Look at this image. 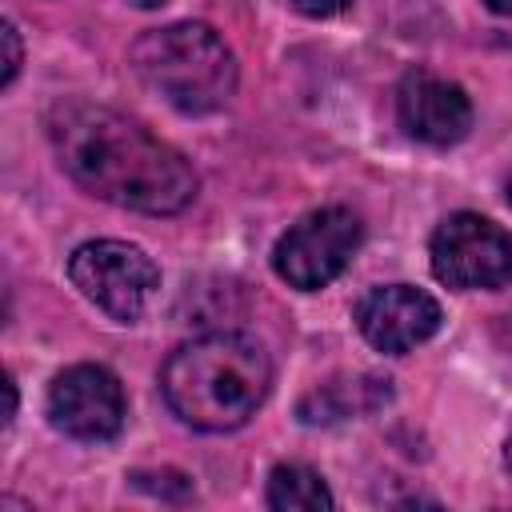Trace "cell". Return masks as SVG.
Returning a JSON list of instances; mask_svg holds the SVG:
<instances>
[{
    "label": "cell",
    "instance_id": "11",
    "mask_svg": "<svg viewBox=\"0 0 512 512\" xmlns=\"http://www.w3.org/2000/svg\"><path fill=\"white\" fill-rule=\"evenodd\" d=\"M0 40H4V76H0V84L8 88V84L16 80V72H20V32H16L12 20H4Z\"/></svg>",
    "mask_w": 512,
    "mask_h": 512
},
{
    "label": "cell",
    "instance_id": "8",
    "mask_svg": "<svg viewBox=\"0 0 512 512\" xmlns=\"http://www.w3.org/2000/svg\"><path fill=\"white\" fill-rule=\"evenodd\" d=\"M356 324L372 348L400 356V352L424 344L440 328V304L412 284H384V288H372L368 296H360Z\"/></svg>",
    "mask_w": 512,
    "mask_h": 512
},
{
    "label": "cell",
    "instance_id": "2",
    "mask_svg": "<svg viewBox=\"0 0 512 512\" xmlns=\"http://www.w3.org/2000/svg\"><path fill=\"white\" fill-rule=\"evenodd\" d=\"M268 384V352L240 332L196 336L180 344L160 372L168 408L200 432H228L248 424L264 404Z\"/></svg>",
    "mask_w": 512,
    "mask_h": 512
},
{
    "label": "cell",
    "instance_id": "9",
    "mask_svg": "<svg viewBox=\"0 0 512 512\" xmlns=\"http://www.w3.org/2000/svg\"><path fill=\"white\" fill-rule=\"evenodd\" d=\"M396 112L412 140L424 144H456L472 128V104L460 84L440 80L432 72H408L396 88Z\"/></svg>",
    "mask_w": 512,
    "mask_h": 512
},
{
    "label": "cell",
    "instance_id": "4",
    "mask_svg": "<svg viewBox=\"0 0 512 512\" xmlns=\"http://www.w3.org/2000/svg\"><path fill=\"white\" fill-rule=\"evenodd\" d=\"M68 276L84 300H92L100 312H108L120 324H132L136 316H144V308L160 288V272L148 260V252L124 240L80 244L68 260Z\"/></svg>",
    "mask_w": 512,
    "mask_h": 512
},
{
    "label": "cell",
    "instance_id": "12",
    "mask_svg": "<svg viewBox=\"0 0 512 512\" xmlns=\"http://www.w3.org/2000/svg\"><path fill=\"white\" fill-rule=\"evenodd\" d=\"M300 12H308V16H332V12H340L348 0H292Z\"/></svg>",
    "mask_w": 512,
    "mask_h": 512
},
{
    "label": "cell",
    "instance_id": "3",
    "mask_svg": "<svg viewBox=\"0 0 512 512\" xmlns=\"http://www.w3.org/2000/svg\"><path fill=\"white\" fill-rule=\"evenodd\" d=\"M136 76L176 112L204 116L232 100L236 92V56L216 28L180 20L144 32L132 44Z\"/></svg>",
    "mask_w": 512,
    "mask_h": 512
},
{
    "label": "cell",
    "instance_id": "6",
    "mask_svg": "<svg viewBox=\"0 0 512 512\" xmlns=\"http://www.w3.org/2000/svg\"><path fill=\"white\" fill-rule=\"evenodd\" d=\"M432 272L460 292L504 288L512 284V236L476 212H456L432 232Z\"/></svg>",
    "mask_w": 512,
    "mask_h": 512
},
{
    "label": "cell",
    "instance_id": "13",
    "mask_svg": "<svg viewBox=\"0 0 512 512\" xmlns=\"http://www.w3.org/2000/svg\"><path fill=\"white\" fill-rule=\"evenodd\" d=\"M492 12H500V16H512V0H484Z\"/></svg>",
    "mask_w": 512,
    "mask_h": 512
},
{
    "label": "cell",
    "instance_id": "14",
    "mask_svg": "<svg viewBox=\"0 0 512 512\" xmlns=\"http://www.w3.org/2000/svg\"><path fill=\"white\" fill-rule=\"evenodd\" d=\"M136 8H160V4H168V0H132Z\"/></svg>",
    "mask_w": 512,
    "mask_h": 512
},
{
    "label": "cell",
    "instance_id": "10",
    "mask_svg": "<svg viewBox=\"0 0 512 512\" xmlns=\"http://www.w3.org/2000/svg\"><path fill=\"white\" fill-rule=\"evenodd\" d=\"M268 508L276 512H328L332 492L308 464H276L268 476Z\"/></svg>",
    "mask_w": 512,
    "mask_h": 512
},
{
    "label": "cell",
    "instance_id": "5",
    "mask_svg": "<svg viewBox=\"0 0 512 512\" xmlns=\"http://www.w3.org/2000/svg\"><path fill=\"white\" fill-rule=\"evenodd\" d=\"M360 216L348 208H316L300 216L272 248V268L300 292L332 284L360 248Z\"/></svg>",
    "mask_w": 512,
    "mask_h": 512
},
{
    "label": "cell",
    "instance_id": "16",
    "mask_svg": "<svg viewBox=\"0 0 512 512\" xmlns=\"http://www.w3.org/2000/svg\"><path fill=\"white\" fill-rule=\"evenodd\" d=\"M508 200H512V180H508Z\"/></svg>",
    "mask_w": 512,
    "mask_h": 512
},
{
    "label": "cell",
    "instance_id": "1",
    "mask_svg": "<svg viewBox=\"0 0 512 512\" xmlns=\"http://www.w3.org/2000/svg\"><path fill=\"white\" fill-rule=\"evenodd\" d=\"M48 140L60 168L108 204L172 216L196 196L192 164L144 124L104 104L60 100L48 112Z\"/></svg>",
    "mask_w": 512,
    "mask_h": 512
},
{
    "label": "cell",
    "instance_id": "15",
    "mask_svg": "<svg viewBox=\"0 0 512 512\" xmlns=\"http://www.w3.org/2000/svg\"><path fill=\"white\" fill-rule=\"evenodd\" d=\"M504 464H508V472H512V436H508V444H504Z\"/></svg>",
    "mask_w": 512,
    "mask_h": 512
},
{
    "label": "cell",
    "instance_id": "7",
    "mask_svg": "<svg viewBox=\"0 0 512 512\" xmlns=\"http://www.w3.org/2000/svg\"><path fill=\"white\" fill-rule=\"evenodd\" d=\"M48 416L72 440H112L124 424V388L100 364L64 368L48 388Z\"/></svg>",
    "mask_w": 512,
    "mask_h": 512
}]
</instances>
